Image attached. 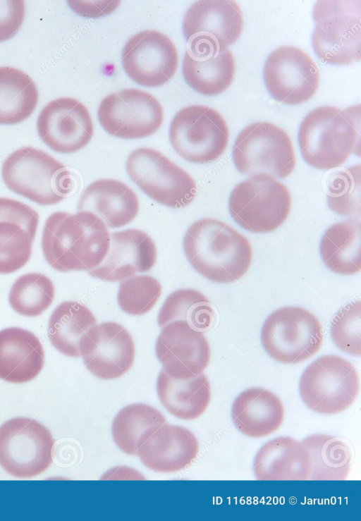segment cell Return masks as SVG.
<instances>
[{
    "label": "cell",
    "instance_id": "obj_13",
    "mask_svg": "<svg viewBox=\"0 0 361 521\" xmlns=\"http://www.w3.org/2000/svg\"><path fill=\"white\" fill-rule=\"evenodd\" d=\"M97 116L110 135L138 139L154 133L161 126L164 113L158 99L137 89H124L109 94L101 102Z\"/></svg>",
    "mask_w": 361,
    "mask_h": 521
},
{
    "label": "cell",
    "instance_id": "obj_10",
    "mask_svg": "<svg viewBox=\"0 0 361 521\" xmlns=\"http://www.w3.org/2000/svg\"><path fill=\"white\" fill-rule=\"evenodd\" d=\"M229 130L215 109L204 105L181 109L173 117L169 139L174 150L187 161L208 163L226 150Z\"/></svg>",
    "mask_w": 361,
    "mask_h": 521
},
{
    "label": "cell",
    "instance_id": "obj_38",
    "mask_svg": "<svg viewBox=\"0 0 361 521\" xmlns=\"http://www.w3.org/2000/svg\"><path fill=\"white\" fill-rule=\"evenodd\" d=\"M339 187L334 183L331 187L338 190L329 188L328 203L329 207L339 214L350 216L360 215V200H356L355 173L351 168L338 173L334 180Z\"/></svg>",
    "mask_w": 361,
    "mask_h": 521
},
{
    "label": "cell",
    "instance_id": "obj_40",
    "mask_svg": "<svg viewBox=\"0 0 361 521\" xmlns=\"http://www.w3.org/2000/svg\"><path fill=\"white\" fill-rule=\"evenodd\" d=\"M120 1H68L71 8L80 16L87 18L104 16L111 13Z\"/></svg>",
    "mask_w": 361,
    "mask_h": 521
},
{
    "label": "cell",
    "instance_id": "obj_34",
    "mask_svg": "<svg viewBox=\"0 0 361 521\" xmlns=\"http://www.w3.org/2000/svg\"><path fill=\"white\" fill-rule=\"evenodd\" d=\"M214 312L209 300L200 291L183 288L173 291L165 300L158 314L160 327L181 320L201 331L212 324Z\"/></svg>",
    "mask_w": 361,
    "mask_h": 521
},
{
    "label": "cell",
    "instance_id": "obj_20",
    "mask_svg": "<svg viewBox=\"0 0 361 521\" xmlns=\"http://www.w3.org/2000/svg\"><path fill=\"white\" fill-rule=\"evenodd\" d=\"M156 245L145 232L135 228L110 233L109 251L102 263L88 274L106 281H118L147 272L157 261Z\"/></svg>",
    "mask_w": 361,
    "mask_h": 521
},
{
    "label": "cell",
    "instance_id": "obj_18",
    "mask_svg": "<svg viewBox=\"0 0 361 521\" xmlns=\"http://www.w3.org/2000/svg\"><path fill=\"white\" fill-rule=\"evenodd\" d=\"M80 354L92 374L110 380L122 376L131 368L135 348L132 336L123 326L106 321L91 329L81 343Z\"/></svg>",
    "mask_w": 361,
    "mask_h": 521
},
{
    "label": "cell",
    "instance_id": "obj_15",
    "mask_svg": "<svg viewBox=\"0 0 361 521\" xmlns=\"http://www.w3.org/2000/svg\"><path fill=\"white\" fill-rule=\"evenodd\" d=\"M178 63L176 47L161 32L146 30L132 36L122 52V65L128 76L146 87L166 83L175 74Z\"/></svg>",
    "mask_w": 361,
    "mask_h": 521
},
{
    "label": "cell",
    "instance_id": "obj_33",
    "mask_svg": "<svg viewBox=\"0 0 361 521\" xmlns=\"http://www.w3.org/2000/svg\"><path fill=\"white\" fill-rule=\"evenodd\" d=\"M307 450L311 469L308 480H344L350 468L348 446L340 439L326 434H314L301 442Z\"/></svg>",
    "mask_w": 361,
    "mask_h": 521
},
{
    "label": "cell",
    "instance_id": "obj_29",
    "mask_svg": "<svg viewBox=\"0 0 361 521\" xmlns=\"http://www.w3.org/2000/svg\"><path fill=\"white\" fill-rule=\"evenodd\" d=\"M360 221L351 218L336 223L326 231L320 243V254L330 270L350 275L360 271Z\"/></svg>",
    "mask_w": 361,
    "mask_h": 521
},
{
    "label": "cell",
    "instance_id": "obj_23",
    "mask_svg": "<svg viewBox=\"0 0 361 521\" xmlns=\"http://www.w3.org/2000/svg\"><path fill=\"white\" fill-rule=\"evenodd\" d=\"M198 452L199 443L192 431L181 426L164 424L141 446L137 455L149 469L171 473L191 465Z\"/></svg>",
    "mask_w": 361,
    "mask_h": 521
},
{
    "label": "cell",
    "instance_id": "obj_21",
    "mask_svg": "<svg viewBox=\"0 0 361 521\" xmlns=\"http://www.w3.org/2000/svg\"><path fill=\"white\" fill-rule=\"evenodd\" d=\"M39 223L37 212L18 200L0 197V274L21 269L29 261Z\"/></svg>",
    "mask_w": 361,
    "mask_h": 521
},
{
    "label": "cell",
    "instance_id": "obj_26",
    "mask_svg": "<svg viewBox=\"0 0 361 521\" xmlns=\"http://www.w3.org/2000/svg\"><path fill=\"white\" fill-rule=\"evenodd\" d=\"M231 417L240 432L259 438L272 434L281 426L284 408L281 400L271 391L263 388H251L235 399Z\"/></svg>",
    "mask_w": 361,
    "mask_h": 521
},
{
    "label": "cell",
    "instance_id": "obj_12",
    "mask_svg": "<svg viewBox=\"0 0 361 521\" xmlns=\"http://www.w3.org/2000/svg\"><path fill=\"white\" fill-rule=\"evenodd\" d=\"M54 440L37 420L15 417L0 427V465L11 475L31 478L52 463Z\"/></svg>",
    "mask_w": 361,
    "mask_h": 521
},
{
    "label": "cell",
    "instance_id": "obj_27",
    "mask_svg": "<svg viewBox=\"0 0 361 521\" xmlns=\"http://www.w3.org/2000/svg\"><path fill=\"white\" fill-rule=\"evenodd\" d=\"M310 469L307 450L287 436L267 442L254 460V472L259 480H308Z\"/></svg>",
    "mask_w": 361,
    "mask_h": 521
},
{
    "label": "cell",
    "instance_id": "obj_16",
    "mask_svg": "<svg viewBox=\"0 0 361 521\" xmlns=\"http://www.w3.org/2000/svg\"><path fill=\"white\" fill-rule=\"evenodd\" d=\"M37 128L42 140L54 151L71 154L91 140L94 128L86 106L71 97H59L41 111Z\"/></svg>",
    "mask_w": 361,
    "mask_h": 521
},
{
    "label": "cell",
    "instance_id": "obj_8",
    "mask_svg": "<svg viewBox=\"0 0 361 521\" xmlns=\"http://www.w3.org/2000/svg\"><path fill=\"white\" fill-rule=\"evenodd\" d=\"M355 366L334 355L322 356L303 372L300 393L312 410L324 415L339 413L355 400L360 388Z\"/></svg>",
    "mask_w": 361,
    "mask_h": 521
},
{
    "label": "cell",
    "instance_id": "obj_35",
    "mask_svg": "<svg viewBox=\"0 0 361 521\" xmlns=\"http://www.w3.org/2000/svg\"><path fill=\"white\" fill-rule=\"evenodd\" d=\"M54 293V286L49 278L40 273H28L13 283L8 302L19 314L37 317L51 305Z\"/></svg>",
    "mask_w": 361,
    "mask_h": 521
},
{
    "label": "cell",
    "instance_id": "obj_4",
    "mask_svg": "<svg viewBox=\"0 0 361 521\" xmlns=\"http://www.w3.org/2000/svg\"><path fill=\"white\" fill-rule=\"evenodd\" d=\"M1 176L10 190L44 206L60 202L73 188L62 163L32 147L11 153L2 164Z\"/></svg>",
    "mask_w": 361,
    "mask_h": 521
},
{
    "label": "cell",
    "instance_id": "obj_25",
    "mask_svg": "<svg viewBox=\"0 0 361 521\" xmlns=\"http://www.w3.org/2000/svg\"><path fill=\"white\" fill-rule=\"evenodd\" d=\"M44 362L42 345L33 333L19 327L0 331V379L28 382L39 374Z\"/></svg>",
    "mask_w": 361,
    "mask_h": 521
},
{
    "label": "cell",
    "instance_id": "obj_37",
    "mask_svg": "<svg viewBox=\"0 0 361 521\" xmlns=\"http://www.w3.org/2000/svg\"><path fill=\"white\" fill-rule=\"evenodd\" d=\"M331 336L342 351L354 355L361 354V303L354 301L343 307L334 317Z\"/></svg>",
    "mask_w": 361,
    "mask_h": 521
},
{
    "label": "cell",
    "instance_id": "obj_31",
    "mask_svg": "<svg viewBox=\"0 0 361 521\" xmlns=\"http://www.w3.org/2000/svg\"><path fill=\"white\" fill-rule=\"evenodd\" d=\"M166 422L165 417L154 407L142 403L128 405L114 419V441L123 453L137 455L141 446Z\"/></svg>",
    "mask_w": 361,
    "mask_h": 521
},
{
    "label": "cell",
    "instance_id": "obj_32",
    "mask_svg": "<svg viewBox=\"0 0 361 521\" xmlns=\"http://www.w3.org/2000/svg\"><path fill=\"white\" fill-rule=\"evenodd\" d=\"M38 99L37 88L29 75L16 68L0 67V124L13 125L27 119Z\"/></svg>",
    "mask_w": 361,
    "mask_h": 521
},
{
    "label": "cell",
    "instance_id": "obj_9",
    "mask_svg": "<svg viewBox=\"0 0 361 521\" xmlns=\"http://www.w3.org/2000/svg\"><path fill=\"white\" fill-rule=\"evenodd\" d=\"M261 341L267 353L285 364L302 362L320 348L323 333L314 314L299 307L276 309L265 320Z\"/></svg>",
    "mask_w": 361,
    "mask_h": 521
},
{
    "label": "cell",
    "instance_id": "obj_14",
    "mask_svg": "<svg viewBox=\"0 0 361 521\" xmlns=\"http://www.w3.org/2000/svg\"><path fill=\"white\" fill-rule=\"evenodd\" d=\"M267 87L277 101L302 104L313 97L319 82L316 63L300 49L280 47L268 56L264 68Z\"/></svg>",
    "mask_w": 361,
    "mask_h": 521
},
{
    "label": "cell",
    "instance_id": "obj_1",
    "mask_svg": "<svg viewBox=\"0 0 361 521\" xmlns=\"http://www.w3.org/2000/svg\"><path fill=\"white\" fill-rule=\"evenodd\" d=\"M109 244L107 226L89 212H56L44 226L43 255L53 269L61 272L94 269L106 257Z\"/></svg>",
    "mask_w": 361,
    "mask_h": 521
},
{
    "label": "cell",
    "instance_id": "obj_17",
    "mask_svg": "<svg viewBox=\"0 0 361 521\" xmlns=\"http://www.w3.org/2000/svg\"><path fill=\"white\" fill-rule=\"evenodd\" d=\"M155 351L163 369L176 379H189L202 373L211 356L203 332L181 320L162 327Z\"/></svg>",
    "mask_w": 361,
    "mask_h": 521
},
{
    "label": "cell",
    "instance_id": "obj_36",
    "mask_svg": "<svg viewBox=\"0 0 361 521\" xmlns=\"http://www.w3.org/2000/svg\"><path fill=\"white\" fill-rule=\"evenodd\" d=\"M161 293V286L155 278L149 275L133 276L120 283L117 300L125 312L142 315L154 306Z\"/></svg>",
    "mask_w": 361,
    "mask_h": 521
},
{
    "label": "cell",
    "instance_id": "obj_3",
    "mask_svg": "<svg viewBox=\"0 0 361 521\" xmlns=\"http://www.w3.org/2000/svg\"><path fill=\"white\" fill-rule=\"evenodd\" d=\"M358 121L359 114L353 108L322 106L313 109L303 119L298 133L305 161L322 170L343 164L356 149Z\"/></svg>",
    "mask_w": 361,
    "mask_h": 521
},
{
    "label": "cell",
    "instance_id": "obj_28",
    "mask_svg": "<svg viewBox=\"0 0 361 521\" xmlns=\"http://www.w3.org/2000/svg\"><path fill=\"white\" fill-rule=\"evenodd\" d=\"M159 398L164 407L176 417L192 420L199 417L211 400L208 378L201 373L189 379H176L161 369L157 381Z\"/></svg>",
    "mask_w": 361,
    "mask_h": 521
},
{
    "label": "cell",
    "instance_id": "obj_11",
    "mask_svg": "<svg viewBox=\"0 0 361 521\" xmlns=\"http://www.w3.org/2000/svg\"><path fill=\"white\" fill-rule=\"evenodd\" d=\"M126 171L147 196L166 207L182 208L195 196L196 185L190 175L155 149L140 147L133 151Z\"/></svg>",
    "mask_w": 361,
    "mask_h": 521
},
{
    "label": "cell",
    "instance_id": "obj_30",
    "mask_svg": "<svg viewBox=\"0 0 361 521\" xmlns=\"http://www.w3.org/2000/svg\"><path fill=\"white\" fill-rule=\"evenodd\" d=\"M95 325L97 319L87 307L78 302L65 301L50 316L48 337L61 353L78 357L81 356L83 339Z\"/></svg>",
    "mask_w": 361,
    "mask_h": 521
},
{
    "label": "cell",
    "instance_id": "obj_24",
    "mask_svg": "<svg viewBox=\"0 0 361 521\" xmlns=\"http://www.w3.org/2000/svg\"><path fill=\"white\" fill-rule=\"evenodd\" d=\"M78 212H89L101 219L107 227L124 226L135 219L139 200L127 185L115 179H100L90 183L81 195Z\"/></svg>",
    "mask_w": 361,
    "mask_h": 521
},
{
    "label": "cell",
    "instance_id": "obj_19",
    "mask_svg": "<svg viewBox=\"0 0 361 521\" xmlns=\"http://www.w3.org/2000/svg\"><path fill=\"white\" fill-rule=\"evenodd\" d=\"M243 28L240 7L235 1L204 0L186 12L183 32L189 44L206 43L224 50L235 43Z\"/></svg>",
    "mask_w": 361,
    "mask_h": 521
},
{
    "label": "cell",
    "instance_id": "obj_39",
    "mask_svg": "<svg viewBox=\"0 0 361 521\" xmlns=\"http://www.w3.org/2000/svg\"><path fill=\"white\" fill-rule=\"evenodd\" d=\"M25 11L24 1H0V42L16 34L23 24Z\"/></svg>",
    "mask_w": 361,
    "mask_h": 521
},
{
    "label": "cell",
    "instance_id": "obj_5",
    "mask_svg": "<svg viewBox=\"0 0 361 521\" xmlns=\"http://www.w3.org/2000/svg\"><path fill=\"white\" fill-rule=\"evenodd\" d=\"M313 16L312 43L319 59L335 65L360 60V1H318Z\"/></svg>",
    "mask_w": 361,
    "mask_h": 521
},
{
    "label": "cell",
    "instance_id": "obj_2",
    "mask_svg": "<svg viewBox=\"0 0 361 521\" xmlns=\"http://www.w3.org/2000/svg\"><path fill=\"white\" fill-rule=\"evenodd\" d=\"M183 250L199 274L220 283L242 278L249 270L252 258L250 243L244 235L212 218L200 219L188 228Z\"/></svg>",
    "mask_w": 361,
    "mask_h": 521
},
{
    "label": "cell",
    "instance_id": "obj_7",
    "mask_svg": "<svg viewBox=\"0 0 361 521\" xmlns=\"http://www.w3.org/2000/svg\"><path fill=\"white\" fill-rule=\"evenodd\" d=\"M237 170L247 176L266 174L285 178L293 171L295 155L286 131L269 122H256L245 127L233 147Z\"/></svg>",
    "mask_w": 361,
    "mask_h": 521
},
{
    "label": "cell",
    "instance_id": "obj_6",
    "mask_svg": "<svg viewBox=\"0 0 361 521\" xmlns=\"http://www.w3.org/2000/svg\"><path fill=\"white\" fill-rule=\"evenodd\" d=\"M290 205L287 187L266 174L252 176L240 183L228 200L233 220L244 229L258 233H269L281 226Z\"/></svg>",
    "mask_w": 361,
    "mask_h": 521
},
{
    "label": "cell",
    "instance_id": "obj_22",
    "mask_svg": "<svg viewBox=\"0 0 361 521\" xmlns=\"http://www.w3.org/2000/svg\"><path fill=\"white\" fill-rule=\"evenodd\" d=\"M235 62L231 51L199 42L189 44L185 53L183 73L186 82L206 96L222 93L231 84Z\"/></svg>",
    "mask_w": 361,
    "mask_h": 521
}]
</instances>
